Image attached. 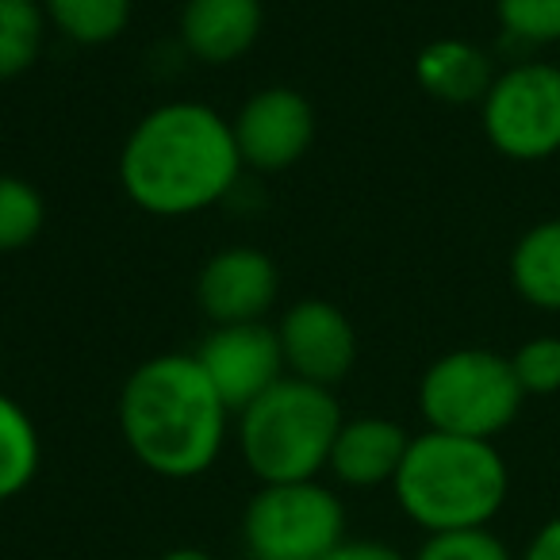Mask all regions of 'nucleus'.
<instances>
[{"instance_id":"f257e3e1","label":"nucleus","mask_w":560,"mask_h":560,"mask_svg":"<svg viewBox=\"0 0 560 560\" xmlns=\"http://www.w3.org/2000/svg\"><path fill=\"white\" fill-rule=\"evenodd\" d=\"M231 119L211 104L170 101L150 108L119 150V185L139 211L185 219L215 208L242 177Z\"/></svg>"},{"instance_id":"f03ea898","label":"nucleus","mask_w":560,"mask_h":560,"mask_svg":"<svg viewBox=\"0 0 560 560\" xmlns=\"http://www.w3.org/2000/svg\"><path fill=\"white\" fill-rule=\"evenodd\" d=\"M131 457L162 480H196L219 460L231 407L192 353H158L131 369L116 404Z\"/></svg>"},{"instance_id":"7ed1b4c3","label":"nucleus","mask_w":560,"mask_h":560,"mask_svg":"<svg viewBox=\"0 0 560 560\" xmlns=\"http://www.w3.org/2000/svg\"><path fill=\"white\" fill-rule=\"evenodd\" d=\"M396 503L427 534L491 526L511 495V468L495 442L422 430L399 465Z\"/></svg>"},{"instance_id":"20e7f679","label":"nucleus","mask_w":560,"mask_h":560,"mask_svg":"<svg viewBox=\"0 0 560 560\" xmlns=\"http://www.w3.org/2000/svg\"><path fill=\"white\" fill-rule=\"evenodd\" d=\"M346 415L330 388L284 376L238 411V450L261 483L319 480Z\"/></svg>"},{"instance_id":"39448f33","label":"nucleus","mask_w":560,"mask_h":560,"mask_svg":"<svg viewBox=\"0 0 560 560\" xmlns=\"http://www.w3.org/2000/svg\"><path fill=\"white\" fill-rule=\"evenodd\" d=\"M522 404L526 392L518 388L511 358L480 346L442 353L419 381V415L427 430L442 434L495 442L518 419Z\"/></svg>"},{"instance_id":"423d86ee","label":"nucleus","mask_w":560,"mask_h":560,"mask_svg":"<svg viewBox=\"0 0 560 560\" xmlns=\"http://www.w3.org/2000/svg\"><path fill=\"white\" fill-rule=\"evenodd\" d=\"M254 560H323L346 541V506L323 480L261 483L242 511Z\"/></svg>"},{"instance_id":"0eeeda50","label":"nucleus","mask_w":560,"mask_h":560,"mask_svg":"<svg viewBox=\"0 0 560 560\" xmlns=\"http://www.w3.org/2000/svg\"><path fill=\"white\" fill-rule=\"evenodd\" d=\"M491 150L511 162H549L560 154V66L518 58L495 73L480 101Z\"/></svg>"},{"instance_id":"6e6552de","label":"nucleus","mask_w":560,"mask_h":560,"mask_svg":"<svg viewBox=\"0 0 560 560\" xmlns=\"http://www.w3.org/2000/svg\"><path fill=\"white\" fill-rule=\"evenodd\" d=\"M242 165L257 173L292 170L315 142V108L300 89L269 85L242 101L231 116Z\"/></svg>"},{"instance_id":"1a4fd4ad","label":"nucleus","mask_w":560,"mask_h":560,"mask_svg":"<svg viewBox=\"0 0 560 560\" xmlns=\"http://www.w3.org/2000/svg\"><path fill=\"white\" fill-rule=\"evenodd\" d=\"M284 373L335 392L358 365V330L338 304L319 296L296 300L277 319Z\"/></svg>"},{"instance_id":"9d476101","label":"nucleus","mask_w":560,"mask_h":560,"mask_svg":"<svg viewBox=\"0 0 560 560\" xmlns=\"http://www.w3.org/2000/svg\"><path fill=\"white\" fill-rule=\"evenodd\" d=\"M200 361L211 388L223 396L231 415L249 407L257 396L284 381V358H280V338L269 319L265 323H226L211 327L200 350L192 353Z\"/></svg>"},{"instance_id":"9b49d317","label":"nucleus","mask_w":560,"mask_h":560,"mask_svg":"<svg viewBox=\"0 0 560 560\" xmlns=\"http://www.w3.org/2000/svg\"><path fill=\"white\" fill-rule=\"evenodd\" d=\"M280 296V269L257 246H226L203 261L196 277V304L211 327L265 323Z\"/></svg>"},{"instance_id":"f8f14e48","label":"nucleus","mask_w":560,"mask_h":560,"mask_svg":"<svg viewBox=\"0 0 560 560\" xmlns=\"http://www.w3.org/2000/svg\"><path fill=\"white\" fill-rule=\"evenodd\" d=\"M177 32L196 62L231 66L261 39L265 0H185Z\"/></svg>"},{"instance_id":"ddd939ff","label":"nucleus","mask_w":560,"mask_h":560,"mask_svg":"<svg viewBox=\"0 0 560 560\" xmlns=\"http://www.w3.org/2000/svg\"><path fill=\"white\" fill-rule=\"evenodd\" d=\"M407 445H411V434L396 419L358 415V419H346L342 430H338L327 472L342 488H384V483L396 480L399 465L407 457Z\"/></svg>"},{"instance_id":"4468645a","label":"nucleus","mask_w":560,"mask_h":560,"mask_svg":"<svg viewBox=\"0 0 560 560\" xmlns=\"http://www.w3.org/2000/svg\"><path fill=\"white\" fill-rule=\"evenodd\" d=\"M488 50L468 39H434L415 55V81L442 104H480L495 81Z\"/></svg>"},{"instance_id":"2eb2a0df","label":"nucleus","mask_w":560,"mask_h":560,"mask_svg":"<svg viewBox=\"0 0 560 560\" xmlns=\"http://www.w3.org/2000/svg\"><path fill=\"white\" fill-rule=\"evenodd\" d=\"M511 289L534 312L560 315V219H541L518 234L511 249Z\"/></svg>"},{"instance_id":"dca6fc26","label":"nucleus","mask_w":560,"mask_h":560,"mask_svg":"<svg viewBox=\"0 0 560 560\" xmlns=\"http://www.w3.org/2000/svg\"><path fill=\"white\" fill-rule=\"evenodd\" d=\"M43 465V442L35 419L0 392V503L24 495Z\"/></svg>"},{"instance_id":"f3484780","label":"nucleus","mask_w":560,"mask_h":560,"mask_svg":"<svg viewBox=\"0 0 560 560\" xmlns=\"http://www.w3.org/2000/svg\"><path fill=\"white\" fill-rule=\"evenodd\" d=\"M47 24L78 47H104L127 32L135 0H39Z\"/></svg>"},{"instance_id":"a211bd4d","label":"nucleus","mask_w":560,"mask_h":560,"mask_svg":"<svg viewBox=\"0 0 560 560\" xmlns=\"http://www.w3.org/2000/svg\"><path fill=\"white\" fill-rule=\"evenodd\" d=\"M47 27L39 0H0V81L24 78L39 62Z\"/></svg>"},{"instance_id":"6ab92c4d","label":"nucleus","mask_w":560,"mask_h":560,"mask_svg":"<svg viewBox=\"0 0 560 560\" xmlns=\"http://www.w3.org/2000/svg\"><path fill=\"white\" fill-rule=\"evenodd\" d=\"M47 226V200L27 177L0 173V254L27 249Z\"/></svg>"},{"instance_id":"aec40b11","label":"nucleus","mask_w":560,"mask_h":560,"mask_svg":"<svg viewBox=\"0 0 560 560\" xmlns=\"http://www.w3.org/2000/svg\"><path fill=\"white\" fill-rule=\"evenodd\" d=\"M495 20L503 39L518 50L560 43V0H495Z\"/></svg>"},{"instance_id":"412c9836","label":"nucleus","mask_w":560,"mask_h":560,"mask_svg":"<svg viewBox=\"0 0 560 560\" xmlns=\"http://www.w3.org/2000/svg\"><path fill=\"white\" fill-rule=\"evenodd\" d=\"M411 560H518L511 545L491 526L476 529H445V534H427V541L415 549Z\"/></svg>"},{"instance_id":"4be33fe9","label":"nucleus","mask_w":560,"mask_h":560,"mask_svg":"<svg viewBox=\"0 0 560 560\" xmlns=\"http://www.w3.org/2000/svg\"><path fill=\"white\" fill-rule=\"evenodd\" d=\"M511 369L518 376V388L529 396H557L560 392V338L541 335L522 342L511 353Z\"/></svg>"},{"instance_id":"5701e85b","label":"nucleus","mask_w":560,"mask_h":560,"mask_svg":"<svg viewBox=\"0 0 560 560\" xmlns=\"http://www.w3.org/2000/svg\"><path fill=\"white\" fill-rule=\"evenodd\" d=\"M323 560H411V557L399 552L396 545H388V541H373V537H365V541H350V537H346V541L338 545L335 552H327Z\"/></svg>"},{"instance_id":"b1692460","label":"nucleus","mask_w":560,"mask_h":560,"mask_svg":"<svg viewBox=\"0 0 560 560\" xmlns=\"http://www.w3.org/2000/svg\"><path fill=\"white\" fill-rule=\"evenodd\" d=\"M518 560H560V514H552L549 522L534 529Z\"/></svg>"},{"instance_id":"393cba45","label":"nucleus","mask_w":560,"mask_h":560,"mask_svg":"<svg viewBox=\"0 0 560 560\" xmlns=\"http://www.w3.org/2000/svg\"><path fill=\"white\" fill-rule=\"evenodd\" d=\"M158 560H215L208 549H196V545H180V549H170V552H162Z\"/></svg>"}]
</instances>
